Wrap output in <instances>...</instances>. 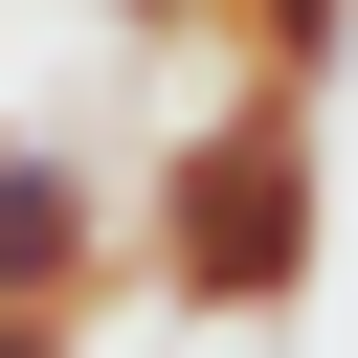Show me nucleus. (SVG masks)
I'll list each match as a JSON object with an SVG mask.
<instances>
[{
    "mask_svg": "<svg viewBox=\"0 0 358 358\" xmlns=\"http://www.w3.org/2000/svg\"><path fill=\"white\" fill-rule=\"evenodd\" d=\"M112 268H134L157 313H201V336L313 313V268H336V112H291V90H246V67H224V90L134 157Z\"/></svg>",
    "mask_w": 358,
    "mask_h": 358,
    "instance_id": "f257e3e1",
    "label": "nucleus"
},
{
    "mask_svg": "<svg viewBox=\"0 0 358 358\" xmlns=\"http://www.w3.org/2000/svg\"><path fill=\"white\" fill-rule=\"evenodd\" d=\"M90 291H112V157L0 112V313H90Z\"/></svg>",
    "mask_w": 358,
    "mask_h": 358,
    "instance_id": "f03ea898",
    "label": "nucleus"
},
{
    "mask_svg": "<svg viewBox=\"0 0 358 358\" xmlns=\"http://www.w3.org/2000/svg\"><path fill=\"white\" fill-rule=\"evenodd\" d=\"M201 45H224L246 90H291V112H336V67H358V0H224Z\"/></svg>",
    "mask_w": 358,
    "mask_h": 358,
    "instance_id": "7ed1b4c3",
    "label": "nucleus"
},
{
    "mask_svg": "<svg viewBox=\"0 0 358 358\" xmlns=\"http://www.w3.org/2000/svg\"><path fill=\"white\" fill-rule=\"evenodd\" d=\"M90 22H112V45H201L224 0H90Z\"/></svg>",
    "mask_w": 358,
    "mask_h": 358,
    "instance_id": "20e7f679",
    "label": "nucleus"
},
{
    "mask_svg": "<svg viewBox=\"0 0 358 358\" xmlns=\"http://www.w3.org/2000/svg\"><path fill=\"white\" fill-rule=\"evenodd\" d=\"M0 358H90V313H0Z\"/></svg>",
    "mask_w": 358,
    "mask_h": 358,
    "instance_id": "39448f33",
    "label": "nucleus"
}]
</instances>
